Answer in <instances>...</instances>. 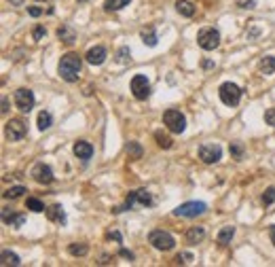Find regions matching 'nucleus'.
I'll list each match as a JSON object with an SVG mask.
<instances>
[{
	"mask_svg": "<svg viewBox=\"0 0 275 267\" xmlns=\"http://www.w3.org/2000/svg\"><path fill=\"white\" fill-rule=\"evenodd\" d=\"M83 70V58L78 53H66L61 56L59 64H57V74L64 78L66 83H76Z\"/></svg>",
	"mask_w": 275,
	"mask_h": 267,
	"instance_id": "obj_1",
	"label": "nucleus"
},
{
	"mask_svg": "<svg viewBox=\"0 0 275 267\" xmlns=\"http://www.w3.org/2000/svg\"><path fill=\"white\" fill-rule=\"evenodd\" d=\"M136 203H140V206H153V195L148 193L146 189H138V191H131L129 195H127V200H125V206H116L112 212H125V210H131Z\"/></svg>",
	"mask_w": 275,
	"mask_h": 267,
	"instance_id": "obj_2",
	"label": "nucleus"
},
{
	"mask_svg": "<svg viewBox=\"0 0 275 267\" xmlns=\"http://www.w3.org/2000/svg\"><path fill=\"white\" fill-rule=\"evenodd\" d=\"M163 123H165V128H167L171 134H182L186 130L184 115L180 113V111H176V108H169V111L163 113Z\"/></svg>",
	"mask_w": 275,
	"mask_h": 267,
	"instance_id": "obj_3",
	"label": "nucleus"
},
{
	"mask_svg": "<svg viewBox=\"0 0 275 267\" xmlns=\"http://www.w3.org/2000/svg\"><path fill=\"white\" fill-rule=\"evenodd\" d=\"M148 242L153 244V248L163 250V253H167V250H171V248L176 246L174 235L167 233V231H163V229H155V231H151V235H148Z\"/></svg>",
	"mask_w": 275,
	"mask_h": 267,
	"instance_id": "obj_4",
	"label": "nucleus"
},
{
	"mask_svg": "<svg viewBox=\"0 0 275 267\" xmlns=\"http://www.w3.org/2000/svg\"><path fill=\"white\" fill-rule=\"evenodd\" d=\"M197 43H199L201 49L214 51L216 47L220 45V32L216 28H203V30H199V34H197Z\"/></svg>",
	"mask_w": 275,
	"mask_h": 267,
	"instance_id": "obj_5",
	"label": "nucleus"
},
{
	"mask_svg": "<svg viewBox=\"0 0 275 267\" xmlns=\"http://www.w3.org/2000/svg\"><path fill=\"white\" fill-rule=\"evenodd\" d=\"M218 96L222 100V104L226 106H237L241 100V89L235 83H222L218 89Z\"/></svg>",
	"mask_w": 275,
	"mask_h": 267,
	"instance_id": "obj_6",
	"label": "nucleus"
},
{
	"mask_svg": "<svg viewBox=\"0 0 275 267\" xmlns=\"http://www.w3.org/2000/svg\"><path fill=\"white\" fill-rule=\"evenodd\" d=\"M208 206L203 201H186V203H180V206L174 210L176 216H184V218H195V216H201L206 214Z\"/></svg>",
	"mask_w": 275,
	"mask_h": 267,
	"instance_id": "obj_7",
	"label": "nucleus"
},
{
	"mask_svg": "<svg viewBox=\"0 0 275 267\" xmlns=\"http://www.w3.org/2000/svg\"><path fill=\"white\" fill-rule=\"evenodd\" d=\"M34 104H36V100H34V93L30 91V89L21 87V89L15 91V106H17V111L30 113L34 108Z\"/></svg>",
	"mask_w": 275,
	"mask_h": 267,
	"instance_id": "obj_8",
	"label": "nucleus"
},
{
	"mask_svg": "<svg viewBox=\"0 0 275 267\" xmlns=\"http://www.w3.org/2000/svg\"><path fill=\"white\" fill-rule=\"evenodd\" d=\"M131 93L136 100H146L151 96V83L144 74H136L131 78Z\"/></svg>",
	"mask_w": 275,
	"mask_h": 267,
	"instance_id": "obj_9",
	"label": "nucleus"
},
{
	"mask_svg": "<svg viewBox=\"0 0 275 267\" xmlns=\"http://www.w3.org/2000/svg\"><path fill=\"white\" fill-rule=\"evenodd\" d=\"M26 134H28L26 121L11 119L9 123H6V138H9V140H21V138H26Z\"/></svg>",
	"mask_w": 275,
	"mask_h": 267,
	"instance_id": "obj_10",
	"label": "nucleus"
},
{
	"mask_svg": "<svg viewBox=\"0 0 275 267\" xmlns=\"http://www.w3.org/2000/svg\"><path fill=\"white\" fill-rule=\"evenodd\" d=\"M220 157H222V148L218 144H203L199 148V159L203 163H218Z\"/></svg>",
	"mask_w": 275,
	"mask_h": 267,
	"instance_id": "obj_11",
	"label": "nucleus"
},
{
	"mask_svg": "<svg viewBox=\"0 0 275 267\" xmlns=\"http://www.w3.org/2000/svg\"><path fill=\"white\" fill-rule=\"evenodd\" d=\"M30 176H32L38 185L53 183V170L47 166V163H36V166L32 168V172H30Z\"/></svg>",
	"mask_w": 275,
	"mask_h": 267,
	"instance_id": "obj_12",
	"label": "nucleus"
},
{
	"mask_svg": "<svg viewBox=\"0 0 275 267\" xmlns=\"http://www.w3.org/2000/svg\"><path fill=\"white\" fill-rule=\"evenodd\" d=\"M106 58H108V53H106V49L102 45L91 47V49L87 51V56H85V60H87L91 66H102L106 62Z\"/></svg>",
	"mask_w": 275,
	"mask_h": 267,
	"instance_id": "obj_13",
	"label": "nucleus"
},
{
	"mask_svg": "<svg viewBox=\"0 0 275 267\" xmlns=\"http://www.w3.org/2000/svg\"><path fill=\"white\" fill-rule=\"evenodd\" d=\"M72 151H74V155L78 157V159L87 161V159H91V155H93V146H91V142H87V140H78V142H74Z\"/></svg>",
	"mask_w": 275,
	"mask_h": 267,
	"instance_id": "obj_14",
	"label": "nucleus"
},
{
	"mask_svg": "<svg viewBox=\"0 0 275 267\" xmlns=\"http://www.w3.org/2000/svg\"><path fill=\"white\" fill-rule=\"evenodd\" d=\"M45 212H47V218H49L51 223H61V225L66 223V212L59 203H53V206H49Z\"/></svg>",
	"mask_w": 275,
	"mask_h": 267,
	"instance_id": "obj_15",
	"label": "nucleus"
},
{
	"mask_svg": "<svg viewBox=\"0 0 275 267\" xmlns=\"http://www.w3.org/2000/svg\"><path fill=\"white\" fill-rule=\"evenodd\" d=\"M2 223L4 225H11V227H21L23 223H26V214H9V208H2Z\"/></svg>",
	"mask_w": 275,
	"mask_h": 267,
	"instance_id": "obj_16",
	"label": "nucleus"
},
{
	"mask_svg": "<svg viewBox=\"0 0 275 267\" xmlns=\"http://www.w3.org/2000/svg\"><path fill=\"white\" fill-rule=\"evenodd\" d=\"M206 238V227H191V229L186 231V242L188 244H197Z\"/></svg>",
	"mask_w": 275,
	"mask_h": 267,
	"instance_id": "obj_17",
	"label": "nucleus"
},
{
	"mask_svg": "<svg viewBox=\"0 0 275 267\" xmlns=\"http://www.w3.org/2000/svg\"><path fill=\"white\" fill-rule=\"evenodd\" d=\"M258 70H261V74L269 76L275 72V58L273 56H265L261 62H258Z\"/></svg>",
	"mask_w": 275,
	"mask_h": 267,
	"instance_id": "obj_18",
	"label": "nucleus"
},
{
	"mask_svg": "<svg viewBox=\"0 0 275 267\" xmlns=\"http://www.w3.org/2000/svg\"><path fill=\"white\" fill-rule=\"evenodd\" d=\"M176 11L182 15V17H193L197 9H195V4L191 2V0H178V2H176Z\"/></svg>",
	"mask_w": 275,
	"mask_h": 267,
	"instance_id": "obj_19",
	"label": "nucleus"
},
{
	"mask_svg": "<svg viewBox=\"0 0 275 267\" xmlns=\"http://www.w3.org/2000/svg\"><path fill=\"white\" fill-rule=\"evenodd\" d=\"M233 235H235V227H222V229L218 231V235H216V240H218V244H222V246H226V244H231V240H233Z\"/></svg>",
	"mask_w": 275,
	"mask_h": 267,
	"instance_id": "obj_20",
	"label": "nucleus"
},
{
	"mask_svg": "<svg viewBox=\"0 0 275 267\" xmlns=\"http://www.w3.org/2000/svg\"><path fill=\"white\" fill-rule=\"evenodd\" d=\"M140 36H142V41H144V45H148V47H155L157 45V34H155V28L153 26H148V28H142L140 30Z\"/></svg>",
	"mask_w": 275,
	"mask_h": 267,
	"instance_id": "obj_21",
	"label": "nucleus"
},
{
	"mask_svg": "<svg viewBox=\"0 0 275 267\" xmlns=\"http://www.w3.org/2000/svg\"><path fill=\"white\" fill-rule=\"evenodd\" d=\"M57 38L59 41H64V43H74L76 41V34H74V30L70 28V26H61L59 30H57Z\"/></svg>",
	"mask_w": 275,
	"mask_h": 267,
	"instance_id": "obj_22",
	"label": "nucleus"
},
{
	"mask_svg": "<svg viewBox=\"0 0 275 267\" xmlns=\"http://www.w3.org/2000/svg\"><path fill=\"white\" fill-rule=\"evenodd\" d=\"M53 125V115L49 111H43V113H38V130L45 132V130H49Z\"/></svg>",
	"mask_w": 275,
	"mask_h": 267,
	"instance_id": "obj_23",
	"label": "nucleus"
},
{
	"mask_svg": "<svg viewBox=\"0 0 275 267\" xmlns=\"http://www.w3.org/2000/svg\"><path fill=\"white\" fill-rule=\"evenodd\" d=\"M129 2H131V0H106V2H104V9H106L108 13L121 11V9H125V6H129Z\"/></svg>",
	"mask_w": 275,
	"mask_h": 267,
	"instance_id": "obj_24",
	"label": "nucleus"
},
{
	"mask_svg": "<svg viewBox=\"0 0 275 267\" xmlns=\"http://www.w3.org/2000/svg\"><path fill=\"white\" fill-rule=\"evenodd\" d=\"M26 208L32 210V212H36V214H38V212H45V210H47L45 203L38 200V198H28V200H26Z\"/></svg>",
	"mask_w": 275,
	"mask_h": 267,
	"instance_id": "obj_25",
	"label": "nucleus"
},
{
	"mask_svg": "<svg viewBox=\"0 0 275 267\" xmlns=\"http://www.w3.org/2000/svg\"><path fill=\"white\" fill-rule=\"evenodd\" d=\"M68 253L72 257H85L89 253V246L87 244H70L68 246Z\"/></svg>",
	"mask_w": 275,
	"mask_h": 267,
	"instance_id": "obj_26",
	"label": "nucleus"
},
{
	"mask_svg": "<svg viewBox=\"0 0 275 267\" xmlns=\"http://www.w3.org/2000/svg\"><path fill=\"white\" fill-rule=\"evenodd\" d=\"M2 265H19L21 261H19V257L15 255V253H11V250H2Z\"/></svg>",
	"mask_w": 275,
	"mask_h": 267,
	"instance_id": "obj_27",
	"label": "nucleus"
},
{
	"mask_svg": "<svg viewBox=\"0 0 275 267\" xmlns=\"http://www.w3.org/2000/svg\"><path fill=\"white\" fill-rule=\"evenodd\" d=\"M155 140H157V144H159L161 148H171V138L167 136V134L155 132Z\"/></svg>",
	"mask_w": 275,
	"mask_h": 267,
	"instance_id": "obj_28",
	"label": "nucleus"
},
{
	"mask_svg": "<svg viewBox=\"0 0 275 267\" xmlns=\"http://www.w3.org/2000/svg\"><path fill=\"white\" fill-rule=\"evenodd\" d=\"M127 155H129V159H140V157H142V146H140L138 142H129L127 144Z\"/></svg>",
	"mask_w": 275,
	"mask_h": 267,
	"instance_id": "obj_29",
	"label": "nucleus"
},
{
	"mask_svg": "<svg viewBox=\"0 0 275 267\" xmlns=\"http://www.w3.org/2000/svg\"><path fill=\"white\" fill-rule=\"evenodd\" d=\"M21 193H26V187H21V185L19 187H11V189L4 191V198L6 200H17Z\"/></svg>",
	"mask_w": 275,
	"mask_h": 267,
	"instance_id": "obj_30",
	"label": "nucleus"
},
{
	"mask_svg": "<svg viewBox=\"0 0 275 267\" xmlns=\"http://www.w3.org/2000/svg\"><path fill=\"white\" fill-rule=\"evenodd\" d=\"M129 47H121L119 51H116V62H119V64H127L129 62Z\"/></svg>",
	"mask_w": 275,
	"mask_h": 267,
	"instance_id": "obj_31",
	"label": "nucleus"
},
{
	"mask_svg": "<svg viewBox=\"0 0 275 267\" xmlns=\"http://www.w3.org/2000/svg\"><path fill=\"white\" fill-rule=\"evenodd\" d=\"M273 201H275V189H273V187H269V189L263 193V203H265V206H271Z\"/></svg>",
	"mask_w": 275,
	"mask_h": 267,
	"instance_id": "obj_32",
	"label": "nucleus"
},
{
	"mask_svg": "<svg viewBox=\"0 0 275 267\" xmlns=\"http://www.w3.org/2000/svg\"><path fill=\"white\" fill-rule=\"evenodd\" d=\"M231 155L235 157V159H241V155H243V144L233 142V144H231Z\"/></svg>",
	"mask_w": 275,
	"mask_h": 267,
	"instance_id": "obj_33",
	"label": "nucleus"
},
{
	"mask_svg": "<svg viewBox=\"0 0 275 267\" xmlns=\"http://www.w3.org/2000/svg\"><path fill=\"white\" fill-rule=\"evenodd\" d=\"M265 123L275 128V108H269V111H265Z\"/></svg>",
	"mask_w": 275,
	"mask_h": 267,
	"instance_id": "obj_34",
	"label": "nucleus"
},
{
	"mask_svg": "<svg viewBox=\"0 0 275 267\" xmlns=\"http://www.w3.org/2000/svg\"><path fill=\"white\" fill-rule=\"evenodd\" d=\"M174 261H176V263H191V261H193V255H191V253H182V255H178Z\"/></svg>",
	"mask_w": 275,
	"mask_h": 267,
	"instance_id": "obj_35",
	"label": "nucleus"
},
{
	"mask_svg": "<svg viewBox=\"0 0 275 267\" xmlns=\"http://www.w3.org/2000/svg\"><path fill=\"white\" fill-rule=\"evenodd\" d=\"M47 34V30L43 28V26H36L34 28V32H32V36H34V41H41V38Z\"/></svg>",
	"mask_w": 275,
	"mask_h": 267,
	"instance_id": "obj_36",
	"label": "nucleus"
},
{
	"mask_svg": "<svg viewBox=\"0 0 275 267\" xmlns=\"http://www.w3.org/2000/svg\"><path fill=\"white\" fill-rule=\"evenodd\" d=\"M237 4L241 6V9H254V6H256V0H239Z\"/></svg>",
	"mask_w": 275,
	"mask_h": 267,
	"instance_id": "obj_37",
	"label": "nucleus"
},
{
	"mask_svg": "<svg viewBox=\"0 0 275 267\" xmlns=\"http://www.w3.org/2000/svg\"><path fill=\"white\" fill-rule=\"evenodd\" d=\"M28 13L32 15V17H41V15H43V9H38V6H30Z\"/></svg>",
	"mask_w": 275,
	"mask_h": 267,
	"instance_id": "obj_38",
	"label": "nucleus"
},
{
	"mask_svg": "<svg viewBox=\"0 0 275 267\" xmlns=\"http://www.w3.org/2000/svg\"><path fill=\"white\" fill-rule=\"evenodd\" d=\"M119 255H121V257H125V259H129V261H133V253H129V250L121 248V250H119Z\"/></svg>",
	"mask_w": 275,
	"mask_h": 267,
	"instance_id": "obj_39",
	"label": "nucleus"
},
{
	"mask_svg": "<svg viewBox=\"0 0 275 267\" xmlns=\"http://www.w3.org/2000/svg\"><path fill=\"white\" fill-rule=\"evenodd\" d=\"M108 238H110V240H116V242L121 244V233H119V231H110V233H108Z\"/></svg>",
	"mask_w": 275,
	"mask_h": 267,
	"instance_id": "obj_40",
	"label": "nucleus"
},
{
	"mask_svg": "<svg viewBox=\"0 0 275 267\" xmlns=\"http://www.w3.org/2000/svg\"><path fill=\"white\" fill-rule=\"evenodd\" d=\"M269 238H271V244L275 246V225H271V229H269Z\"/></svg>",
	"mask_w": 275,
	"mask_h": 267,
	"instance_id": "obj_41",
	"label": "nucleus"
},
{
	"mask_svg": "<svg viewBox=\"0 0 275 267\" xmlns=\"http://www.w3.org/2000/svg\"><path fill=\"white\" fill-rule=\"evenodd\" d=\"M201 66H203V68H212V66H214V62H212V60H203Z\"/></svg>",
	"mask_w": 275,
	"mask_h": 267,
	"instance_id": "obj_42",
	"label": "nucleus"
},
{
	"mask_svg": "<svg viewBox=\"0 0 275 267\" xmlns=\"http://www.w3.org/2000/svg\"><path fill=\"white\" fill-rule=\"evenodd\" d=\"M6 111H9V100L2 98V113H6Z\"/></svg>",
	"mask_w": 275,
	"mask_h": 267,
	"instance_id": "obj_43",
	"label": "nucleus"
},
{
	"mask_svg": "<svg viewBox=\"0 0 275 267\" xmlns=\"http://www.w3.org/2000/svg\"><path fill=\"white\" fill-rule=\"evenodd\" d=\"M11 2H15V4H19V2H21V0H11Z\"/></svg>",
	"mask_w": 275,
	"mask_h": 267,
	"instance_id": "obj_44",
	"label": "nucleus"
},
{
	"mask_svg": "<svg viewBox=\"0 0 275 267\" xmlns=\"http://www.w3.org/2000/svg\"><path fill=\"white\" fill-rule=\"evenodd\" d=\"M78 2H87V0H78Z\"/></svg>",
	"mask_w": 275,
	"mask_h": 267,
	"instance_id": "obj_45",
	"label": "nucleus"
},
{
	"mask_svg": "<svg viewBox=\"0 0 275 267\" xmlns=\"http://www.w3.org/2000/svg\"><path fill=\"white\" fill-rule=\"evenodd\" d=\"M41 2H49V0H41Z\"/></svg>",
	"mask_w": 275,
	"mask_h": 267,
	"instance_id": "obj_46",
	"label": "nucleus"
}]
</instances>
